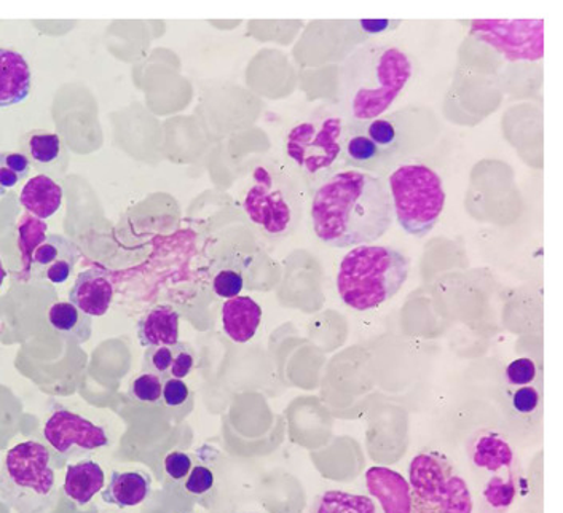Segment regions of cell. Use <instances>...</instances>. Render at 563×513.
Returning a JSON list of instances; mask_svg holds the SVG:
<instances>
[{
	"instance_id": "6da1fadb",
	"label": "cell",
	"mask_w": 563,
	"mask_h": 513,
	"mask_svg": "<svg viewBox=\"0 0 563 513\" xmlns=\"http://www.w3.org/2000/svg\"><path fill=\"white\" fill-rule=\"evenodd\" d=\"M310 214L317 238L335 249L380 239L395 219L384 179L357 169L334 172L318 183Z\"/></svg>"
},
{
	"instance_id": "7a4b0ae2",
	"label": "cell",
	"mask_w": 563,
	"mask_h": 513,
	"mask_svg": "<svg viewBox=\"0 0 563 513\" xmlns=\"http://www.w3.org/2000/svg\"><path fill=\"white\" fill-rule=\"evenodd\" d=\"M416 76L412 56L387 41L364 42L339 69V111L350 123L380 119Z\"/></svg>"
},
{
	"instance_id": "3957f363",
	"label": "cell",
	"mask_w": 563,
	"mask_h": 513,
	"mask_svg": "<svg viewBox=\"0 0 563 513\" xmlns=\"http://www.w3.org/2000/svg\"><path fill=\"white\" fill-rule=\"evenodd\" d=\"M409 278V258L389 246L354 247L342 258L340 299L356 311H369L391 300Z\"/></svg>"
},
{
	"instance_id": "277c9868",
	"label": "cell",
	"mask_w": 563,
	"mask_h": 513,
	"mask_svg": "<svg viewBox=\"0 0 563 513\" xmlns=\"http://www.w3.org/2000/svg\"><path fill=\"white\" fill-rule=\"evenodd\" d=\"M0 501L16 513H49L58 501L52 453L38 442H21L0 467Z\"/></svg>"
},
{
	"instance_id": "5b68a950",
	"label": "cell",
	"mask_w": 563,
	"mask_h": 513,
	"mask_svg": "<svg viewBox=\"0 0 563 513\" xmlns=\"http://www.w3.org/2000/svg\"><path fill=\"white\" fill-rule=\"evenodd\" d=\"M244 212L271 238H283L299 225L303 193L296 177L274 163L257 165L243 200Z\"/></svg>"
},
{
	"instance_id": "8992f818",
	"label": "cell",
	"mask_w": 563,
	"mask_h": 513,
	"mask_svg": "<svg viewBox=\"0 0 563 513\" xmlns=\"http://www.w3.org/2000/svg\"><path fill=\"white\" fill-rule=\"evenodd\" d=\"M393 218L407 235L424 238L444 211L442 179L430 166L404 163L388 177Z\"/></svg>"
},
{
	"instance_id": "52a82bcc",
	"label": "cell",
	"mask_w": 563,
	"mask_h": 513,
	"mask_svg": "<svg viewBox=\"0 0 563 513\" xmlns=\"http://www.w3.org/2000/svg\"><path fill=\"white\" fill-rule=\"evenodd\" d=\"M349 122L342 113L320 109L297 123L286 136L289 160L307 179L320 183L343 161Z\"/></svg>"
},
{
	"instance_id": "ba28073f",
	"label": "cell",
	"mask_w": 563,
	"mask_h": 513,
	"mask_svg": "<svg viewBox=\"0 0 563 513\" xmlns=\"http://www.w3.org/2000/svg\"><path fill=\"white\" fill-rule=\"evenodd\" d=\"M467 458L481 480L479 513L508 512L519 488V461L508 438L481 431L467 444Z\"/></svg>"
},
{
	"instance_id": "9c48e42d",
	"label": "cell",
	"mask_w": 563,
	"mask_h": 513,
	"mask_svg": "<svg viewBox=\"0 0 563 513\" xmlns=\"http://www.w3.org/2000/svg\"><path fill=\"white\" fill-rule=\"evenodd\" d=\"M409 480L412 513H473L465 479L442 453H419L410 462Z\"/></svg>"
},
{
	"instance_id": "30bf717a",
	"label": "cell",
	"mask_w": 563,
	"mask_h": 513,
	"mask_svg": "<svg viewBox=\"0 0 563 513\" xmlns=\"http://www.w3.org/2000/svg\"><path fill=\"white\" fill-rule=\"evenodd\" d=\"M470 34L508 62H540L544 56L543 20H474Z\"/></svg>"
},
{
	"instance_id": "8fae6325",
	"label": "cell",
	"mask_w": 563,
	"mask_h": 513,
	"mask_svg": "<svg viewBox=\"0 0 563 513\" xmlns=\"http://www.w3.org/2000/svg\"><path fill=\"white\" fill-rule=\"evenodd\" d=\"M44 437L49 447L66 459L88 455L111 444L104 427L65 409L55 410L48 417Z\"/></svg>"
},
{
	"instance_id": "7c38bea8",
	"label": "cell",
	"mask_w": 563,
	"mask_h": 513,
	"mask_svg": "<svg viewBox=\"0 0 563 513\" xmlns=\"http://www.w3.org/2000/svg\"><path fill=\"white\" fill-rule=\"evenodd\" d=\"M79 247L62 235H47L34 250L30 276L52 285H63L79 261Z\"/></svg>"
},
{
	"instance_id": "4fadbf2b",
	"label": "cell",
	"mask_w": 563,
	"mask_h": 513,
	"mask_svg": "<svg viewBox=\"0 0 563 513\" xmlns=\"http://www.w3.org/2000/svg\"><path fill=\"white\" fill-rule=\"evenodd\" d=\"M113 286L104 268L81 271L69 292V303L91 317L104 316L111 308Z\"/></svg>"
},
{
	"instance_id": "5bb4252c",
	"label": "cell",
	"mask_w": 563,
	"mask_h": 513,
	"mask_svg": "<svg viewBox=\"0 0 563 513\" xmlns=\"http://www.w3.org/2000/svg\"><path fill=\"white\" fill-rule=\"evenodd\" d=\"M366 487L372 498L380 502L384 513H412L410 484L401 473L388 467H371Z\"/></svg>"
},
{
	"instance_id": "9a60e30c",
	"label": "cell",
	"mask_w": 563,
	"mask_h": 513,
	"mask_svg": "<svg viewBox=\"0 0 563 513\" xmlns=\"http://www.w3.org/2000/svg\"><path fill=\"white\" fill-rule=\"evenodd\" d=\"M33 87V73L23 55L0 48V109L26 101Z\"/></svg>"
},
{
	"instance_id": "2e32d148",
	"label": "cell",
	"mask_w": 563,
	"mask_h": 513,
	"mask_svg": "<svg viewBox=\"0 0 563 513\" xmlns=\"http://www.w3.org/2000/svg\"><path fill=\"white\" fill-rule=\"evenodd\" d=\"M262 308L251 297H235L222 306V324L227 337L235 343H247L261 327Z\"/></svg>"
},
{
	"instance_id": "e0dca14e",
	"label": "cell",
	"mask_w": 563,
	"mask_h": 513,
	"mask_svg": "<svg viewBox=\"0 0 563 513\" xmlns=\"http://www.w3.org/2000/svg\"><path fill=\"white\" fill-rule=\"evenodd\" d=\"M152 479L147 472H117L113 470L108 488L101 493L106 504L120 509L136 508L151 497Z\"/></svg>"
},
{
	"instance_id": "ac0fdd59",
	"label": "cell",
	"mask_w": 563,
	"mask_h": 513,
	"mask_svg": "<svg viewBox=\"0 0 563 513\" xmlns=\"http://www.w3.org/2000/svg\"><path fill=\"white\" fill-rule=\"evenodd\" d=\"M137 338L145 348L176 345L179 342V314L168 305L152 308L137 324Z\"/></svg>"
},
{
	"instance_id": "d6986e66",
	"label": "cell",
	"mask_w": 563,
	"mask_h": 513,
	"mask_svg": "<svg viewBox=\"0 0 563 513\" xmlns=\"http://www.w3.org/2000/svg\"><path fill=\"white\" fill-rule=\"evenodd\" d=\"M21 207L38 221L52 218L63 203V189L45 175H38L24 183L20 194Z\"/></svg>"
},
{
	"instance_id": "ffe728a7",
	"label": "cell",
	"mask_w": 563,
	"mask_h": 513,
	"mask_svg": "<svg viewBox=\"0 0 563 513\" xmlns=\"http://www.w3.org/2000/svg\"><path fill=\"white\" fill-rule=\"evenodd\" d=\"M104 470L91 459L67 466L65 484L66 497L77 505H87L104 488Z\"/></svg>"
},
{
	"instance_id": "44dd1931",
	"label": "cell",
	"mask_w": 563,
	"mask_h": 513,
	"mask_svg": "<svg viewBox=\"0 0 563 513\" xmlns=\"http://www.w3.org/2000/svg\"><path fill=\"white\" fill-rule=\"evenodd\" d=\"M48 322L59 335L76 345H84L93 335V317L69 302L55 303L49 308Z\"/></svg>"
},
{
	"instance_id": "7402d4cb",
	"label": "cell",
	"mask_w": 563,
	"mask_h": 513,
	"mask_svg": "<svg viewBox=\"0 0 563 513\" xmlns=\"http://www.w3.org/2000/svg\"><path fill=\"white\" fill-rule=\"evenodd\" d=\"M343 163L364 171H380L385 168L380 152L364 133L361 123H350L346 129L345 147H343Z\"/></svg>"
},
{
	"instance_id": "603a6c76",
	"label": "cell",
	"mask_w": 563,
	"mask_h": 513,
	"mask_svg": "<svg viewBox=\"0 0 563 513\" xmlns=\"http://www.w3.org/2000/svg\"><path fill=\"white\" fill-rule=\"evenodd\" d=\"M361 125H363L364 133L369 136L372 143L380 152L385 166L398 160L404 148V133H401V122L396 120V113L395 115L380 116V119L372 120V122L361 123Z\"/></svg>"
},
{
	"instance_id": "cb8c5ba5",
	"label": "cell",
	"mask_w": 563,
	"mask_h": 513,
	"mask_svg": "<svg viewBox=\"0 0 563 513\" xmlns=\"http://www.w3.org/2000/svg\"><path fill=\"white\" fill-rule=\"evenodd\" d=\"M310 513H382L371 498L346 491H324L311 505Z\"/></svg>"
},
{
	"instance_id": "d4e9b609",
	"label": "cell",
	"mask_w": 563,
	"mask_h": 513,
	"mask_svg": "<svg viewBox=\"0 0 563 513\" xmlns=\"http://www.w3.org/2000/svg\"><path fill=\"white\" fill-rule=\"evenodd\" d=\"M197 455L198 462L194 465L189 477L184 481V490L195 501L205 502L214 491L216 473L210 462L207 461V456L201 455V449H198Z\"/></svg>"
},
{
	"instance_id": "484cf974",
	"label": "cell",
	"mask_w": 563,
	"mask_h": 513,
	"mask_svg": "<svg viewBox=\"0 0 563 513\" xmlns=\"http://www.w3.org/2000/svg\"><path fill=\"white\" fill-rule=\"evenodd\" d=\"M47 238V225L35 218L23 219L20 225V249L23 258V274L30 276L34 250Z\"/></svg>"
},
{
	"instance_id": "4316f807",
	"label": "cell",
	"mask_w": 563,
	"mask_h": 513,
	"mask_svg": "<svg viewBox=\"0 0 563 513\" xmlns=\"http://www.w3.org/2000/svg\"><path fill=\"white\" fill-rule=\"evenodd\" d=\"M31 158L38 165H52L62 155V141L58 134L34 131L27 140Z\"/></svg>"
},
{
	"instance_id": "83f0119b",
	"label": "cell",
	"mask_w": 563,
	"mask_h": 513,
	"mask_svg": "<svg viewBox=\"0 0 563 513\" xmlns=\"http://www.w3.org/2000/svg\"><path fill=\"white\" fill-rule=\"evenodd\" d=\"M163 381L161 377L152 373H141L130 384L129 394L133 401L148 403V405H161Z\"/></svg>"
},
{
	"instance_id": "f1b7e54d",
	"label": "cell",
	"mask_w": 563,
	"mask_h": 513,
	"mask_svg": "<svg viewBox=\"0 0 563 513\" xmlns=\"http://www.w3.org/2000/svg\"><path fill=\"white\" fill-rule=\"evenodd\" d=\"M172 363V346H157V348H147V352L144 354L143 373L157 375V377H161L162 380H168Z\"/></svg>"
},
{
	"instance_id": "f546056e",
	"label": "cell",
	"mask_w": 563,
	"mask_h": 513,
	"mask_svg": "<svg viewBox=\"0 0 563 513\" xmlns=\"http://www.w3.org/2000/svg\"><path fill=\"white\" fill-rule=\"evenodd\" d=\"M541 403H543V395L533 386H522L511 395L512 410L520 416L534 415L538 409H541Z\"/></svg>"
},
{
	"instance_id": "4dcf8cb0",
	"label": "cell",
	"mask_w": 563,
	"mask_h": 513,
	"mask_svg": "<svg viewBox=\"0 0 563 513\" xmlns=\"http://www.w3.org/2000/svg\"><path fill=\"white\" fill-rule=\"evenodd\" d=\"M173 348V363L172 369H169L168 378H176V380H183L186 378L190 371L194 370L195 360H197V356H195V349L189 343L177 342L176 345L172 346Z\"/></svg>"
},
{
	"instance_id": "1f68e13d",
	"label": "cell",
	"mask_w": 563,
	"mask_h": 513,
	"mask_svg": "<svg viewBox=\"0 0 563 513\" xmlns=\"http://www.w3.org/2000/svg\"><path fill=\"white\" fill-rule=\"evenodd\" d=\"M505 377L511 386H530L537 378V364L529 357H520L506 367Z\"/></svg>"
},
{
	"instance_id": "d6a6232c",
	"label": "cell",
	"mask_w": 563,
	"mask_h": 513,
	"mask_svg": "<svg viewBox=\"0 0 563 513\" xmlns=\"http://www.w3.org/2000/svg\"><path fill=\"white\" fill-rule=\"evenodd\" d=\"M163 467H165V473L169 480L175 481V483H184L189 477L190 470H192L194 459L189 453L173 451L166 456Z\"/></svg>"
},
{
	"instance_id": "836d02e7",
	"label": "cell",
	"mask_w": 563,
	"mask_h": 513,
	"mask_svg": "<svg viewBox=\"0 0 563 513\" xmlns=\"http://www.w3.org/2000/svg\"><path fill=\"white\" fill-rule=\"evenodd\" d=\"M243 288V276L235 270L219 271V274L216 275L214 282H212V289H214L216 295L227 300L239 297Z\"/></svg>"
},
{
	"instance_id": "e575fe53",
	"label": "cell",
	"mask_w": 563,
	"mask_h": 513,
	"mask_svg": "<svg viewBox=\"0 0 563 513\" xmlns=\"http://www.w3.org/2000/svg\"><path fill=\"white\" fill-rule=\"evenodd\" d=\"M190 399L189 386L184 383V380H176V378H168L163 381L162 402L168 409H179L184 403Z\"/></svg>"
},
{
	"instance_id": "d590c367",
	"label": "cell",
	"mask_w": 563,
	"mask_h": 513,
	"mask_svg": "<svg viewBox=\"0 0 563 513\" xmlns=\"http://www.w3.org/2000/svg\"><path fill=\"white\" fill-rule=\"evenodd\" d=\"M0 166L15 172L21 180L26 179L31 172V161L26 155L16 154V152H3L0 154Z\"/></svg>"
},
{
	"instance_id": "8d00e7d4",
	"label": "cell",
	"mask_w": 563,
	"mask_h": 513,
	"mask_svg": "<svg viewBox=\"0 0 563 513\" xmlns=\"http://www.w3.org/2000/svg\"><path fill=\"white\" fill-rule=\"evenodd\" d=\"M357 26L361 27L364 34L367 35H382L391 33L396 27L401 26V21L396 20H361L357 21Z\"/></svg>"
},
{
	"instance_id": "74e56055",
	"label": "cell",
	"mask_w": 563,
	"mask_h": 513,
	"mask_svg": "<svg viewBox=\"0 0 563 513\" xmlns=\"http://www.w3.org/2000/svg\"><path fill=\"white\" fill-rule=\"evenodd\" d=\"M7 271L5 267H3L2 260H0V288H2L3 281H5Z\"/></svg>"
},
{
	"instance_id": "f35d334b",
	"label": "cell",
	"mask_w": 563,
	"mask_h": 513,
	"mask_svg": "<svg viewBox=\"0 0 563 513\" xmlns=\"http://www.w3.org/2000/svg\"><path fill=\"white\" fill-rule=\"evenodd\" d=\"M244 513H256V512H244Z\"/></svg>"
},
{
	"instance_id": "ab89813d",
	"label": "cell",
	"mask_w": 563,
	"mask_h": 513,
	"mask_svg": "<svg viewBox=\"0 0 563 513\" xmlns=\"http://www.w3.org/2000/svg\"><path fill=\"white\" fill-rule=\"evenodd\" d=\"M0 194H3L2 192H0Z\"/></svg>"
}]
</instances>
